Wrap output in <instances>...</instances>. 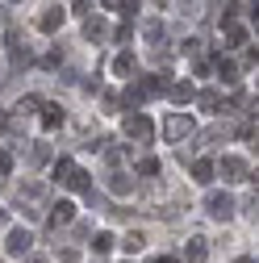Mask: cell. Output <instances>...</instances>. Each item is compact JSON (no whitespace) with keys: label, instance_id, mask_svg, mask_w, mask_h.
Wrapping results in <instances>:
<instances>
[{"label":"cell","instance_id":"ac0fdd59","mask_svg":"<svg viewBox=\"0 0 259 263\" xmlns=\"http://www.w3.org/2000/svg\"><path fill=\"white\" fill-rule=\"evenodd\" d=\"M134 67H138V63H134V54H130V50H121V54L113 59V71H117V76H130Z\"/></svg>","mask_w":259,"mask_h":263},{"label":"cell","instance_id":"cb8c5ba5","mask_svg":"<svg viewBox=\"0 0 259 263\" xmlns=\"http://www.w3.org/2000/svg\"><path fill=\"white\" fill-rule=\"evenodd\" d=\"M113 242H117V238L109 234V230H101V234H96V238H92V247H96V251H101V255H105V251H113Z\"/></svg>","mask_w":259,"mask_h":263},{"label":"cell","instance_id":"5bb4252c","mask_svg":"<svg viewBox=\"0 0 259 263\" xmlns=\"http://www.w3.org/2000/svg\"><path fill=\"white\" fill-rule=\"evenodd\" d=\"M109 188L121 196V192H134V180H130L125 172H109Z\"/></svg>","mask_w":259,"mask_h":263},{"label":"cell","instance_id":"4fadbf2b","mask_svg":"<svg viewBox=\"0 0 259 263\" xmlns=\"http://www.w3.org/2000/svg\"><path fill=\"white\" fill-rule=\"evenodd\" d=\"M217 76H221L226 84H238V63H234V59H226V54H221V59H217Z\"/></svg>","mask_w":259,"mask_h":263},{"label":"cell","instance_id":"2e32d148","mask_svg":"<svg viewBox=\"0 0 259 263\" xmlns=\"http://www.w3.org/2000/svg\"><path fill=\"white\" fill-rule=\"evenodd\" d=\"M168 96H172L176 105H188V101H192L197 92H192V84H184V80H180V84H172V92H168Z\"/></svg>","mask_w":259,"mask_h":263},{"label":"cell","instance_id":"7a4b0ae2","mask_svg":"<svg viewBox=\"0 0 259 263\" xmlns=\"http://www.w3.org/2000/svg\"><path fill=\"white\" fill-rule=\"evenodd\" d=\"M125 138L151 142V138H155V121H151L146 113H130V117H125Z\"/></svg>","mask_w":259,"mask_h":263},{"label":"cell","instance_id":"d4e9b609","mask_svg":"<svg viewBox=\"0 0 259 263\" xmlns=\"http://www.w3.org/2000/svg\"><path fill=\"white\" fill-rule=\"evenodd\" d=\"M71 172H76V163H71V159H59V163H54V180H59V184L67 180Z\"/></svg>","mask_w":259,"mask_h":263},{"label":"cell","instance_id":"44dd1931","mask_svg":"<svg viewBox=\"0 0 259 263\" xmlns=\"http://www.w3.org/2000/svg\"><path fill=\"white\" fill-rule=\"evenodd\" d=\"M197 101H201V109L217 113V109H221V92H213V88H209V92H201V96H197Z\"/></svg>","mask_w":259,"mask_h":263},{"label":"cell","instance_id":"f1b7e54d","mask_svg":"<svg viewBox=\"0 0 259 263\" xmlns=\"http://www.w3.org/2000/svg\"><path fill=\"white\" fill-rule=\"evenodd\" d=\"M71 9H76L80 17H88V13H92V0H76V5H71Z\"/></svg>","mask_w":259,"mask_h":263},{"label":"cell","instance_id":"8992f818","mask_svg":"<svg viewBox=\"0 0 259 263\" xmlns=\"http://www.w3.org/2000/svg\"><path fill=\"white\" fill-rule=\"evenodd\" d=\"M76 221V205L71 201H59V205H50V230H59V226H71Z\"/></svg>","mask_w":259,"mask_h":263},{"label":"cell","instance_id":"52a82bcc","mask_svg":"<svg viewBox=\"0 0 259 263\" xmlns=\"http://www.w3.org/2000/svg\"><path fill=\"white\" fill-rule=\"evenodd\" d=\"M142 84H146V92H151V96H163V92H172V76H168V71L142 76Z\"/></svg>","mask_w":259,"mask_h":263},{"label":"cell","instance_id":"4dcf8cb0","mask_svg":"<svg viewBox=\"0 0 259 263\" xmlns=\"http://www.w3.org/2000/svg\"><path fill=\"white\" fill-rule=\"evenodd\" d=\"M247 180H251V184H255V201H259V172H251V176H247Z\"/></svg>","mask_w":259,"mask_h":263},{"label":"cell","instance_id":"8fae6325","mask_svg":"<svg viewBox=\"0 0 259 263\" xmlns=\"http://www.w3.org/2000/svg\"><path fill=\"white\" fill-rule=\"evenodd\" d=\"M184 259H188V263H205V259H209V247H205V238H192V242L184 247Z\"/></svg>","mask_w":259,"mask_h":263},{"label":"cell","instance_id":"7c38bea8","mask_svg":"<svg viewBox=\"0 0 259 263\" xmlns=\"http://www.w3.org/2000/svg\"><path fill=\"white\" fill-rule=\"evenodd\" d=\"M84 38H88V42H92V38H109V25H105L101 17H88V21H84Z\"/></svg>","mask_w":259,"mask_h":263},{"label":"cell","instance_id":"5b68a950","mask_svg":"<svg viewBox=\"0 0 259 263\" xmlns=\"http://www.w3.org/2000/svg\"><path fill=\"white\" fill-rule=\"evenodd\" d=\"M5 247H9V255H29L34 251V234H29V230H9V238H5Z\"/></svg>","mask_w":259,"mask_h":263},{"label":"cell","instance_id":"9a60e30c","mask_svg":"<svg viewBox=\"0 0 259 263\" xmlns=\"http://www.w3.org/2000/svg\"><path fill=\"white\" fill-rule=\"evenodd\" d=\"M192 180H197V184H209V180H213V163H209V159H197V163H192Z\"/></svg>","mask_w":259,"mask_h":263},{"label":"cell","instance_id":"4316f807","mask_svg":"<svg viewBox=\"0 0 259 263\" xmlns=\"http://www.w3.org/2000/svg\"><path fill=\"white\" fill-rule=\"evenodd\" d=\"M9 172H13V155L0 151V176H9Z\"/></svg>","mask_w":259,"mask_h":263},{"label":"cell","instance_id":"7402d4cb","mask_svg":"<svg viewBox=\"0 0 259 263\" xmlns=\"http://www.w3.org/2000/svg\"><path fill=\"white\" fill-rule=\"evenodd\" d=\"M138 176H159V172H163V167H159V159L155 155H146V159H138V167H134Z\"/></svg>","mask_w":259,"mask_h":263},{"label":"cell","instance_id":"d590c367","mask_svg":"<svg viewBox=\"0 0 259 263\" xmlns=\"http://www.w3.org/2000/svg\"><path fill=\"white\" fill-rule=\"evenodd\" d=\"M238 263H255V259H238Z\"/></svg>","mask_w":259,"mask_h":263},{"label":"cell","instance_id":"d6a6232c","mask_svg":"<svg viewBox=\"0 0 259 263\" xmlns=\"http://www.w3.org/2000/svg\"><path fill=\"white\" fill-rule=\"evenodd\" d=\"M101 5H105V9H121V0H101Z\"/></svg>","mask_w":259,"mask_h":263},{"label":"cell","instance_id":"d6986e66","mask_svg":"<svg viewBox=\"0 0 259 263\" xmlns=\"http://www.w3.org/2000/svg\"><path fill=\"white\" fill-rule=\"evenodd\" d=\"M42 125H46V129L63 125V109H59V105H42Z\"/></svg>","mask_w":259,"mask_h":263},{"label":"cell","instance_id":"83f0119b","mask_svg":"<svg viewBox=\"0 0 259 263\" xmlns=\"http://www.w3.org/2000/svg\"><path fill=\"white\" fill-rule=\"evenodd\" d=\"M34 109H38V96H25V101L17 105V113H34Z\"/></svg>","mask_w":259,"mask_h":263},{"label":"cell","instance_id":"484cf974","mask_svg":"<svg viewBox=\"0 0 259 263\" xmlns=\"http://www.w3.org/2000/svg\"><path fill=\"white\" fill-rule=\"evenodd\" d=\"M29 159H34V163H46V159H50V146H46V142H38L34 151H29Z\"/></svg>","mask_w":259,"mask_h":263},{"label":"cell","instance_id":"f546056e","mask_svg":"<svg viewBox=\"0 0 259 263\" xmlns=\"http://www.w3.org/2000/svg\"><path fill=\"white\" fill-rule=\"evenodd\" d=\"M59 263H80V251H71V247H67V251L59 255Z\"/></svg>","mask_w":259,"mask_h":263},{"label":"cell","instance_id":"74e56055","mask_svg":"<svg viewBox=\"0 0 259 263\" xmlns=\"http://www.w3.org/2000/svg\"><path fill=\"white\" fill-rule=\"evenodd\" d=\"M9 5H17V0H9Z\"/></svg>","mask_w":259,"mask_h":263},{"label":"cell","instance_id":"9c48e42d","mask_svg":"<svg viewBox=\"0 0 259 263\" xmlns=\"http://www.w3.org/2000/svg\"><path fill=\"white\" fill-rule=\"evenodd\" d=\"M221 34H226V46H243V42H247V25H238V21H221Z\"/></svg>","mask_w":259,"mask_h":263},{"label":"cell","instance_id":"277c9868","mask_svg":"<svg viewBox=\"0 0 259 263\" xmlns=\"http://www.w3.org/2000/svg\"><path fill=\"white\" fill-rule=\"evenodd\" d=\"M217 172H221V180H226V184H238V180H247V176H251V172H247V163H243L238 155H226V159L217 163Z\"/></svg>","mask_w":259,"mask_h":263},{"label":"cell","instance_id":"ba28073f","mask_svg":"<svg viewBox=\"0 0 259 263\" xmlns=\"http://www.w3.org/2000/svg\"><path fill=\"white\" fill-rule=\"evenodd\" d=\"M63 21H67L63 9H46V13L38 17V29H42V34H54V29H63Z\"/></svg>","mask_w":259,"mask_h":263},{"label":"cell","instance_id":"e0dca14e","mask_svg":"<svg viewBox=\"0 0 259 263\" xmlns=\"http://www.w3.org/2000/svg\"><path fill=\"white\" fill-rule=\"evenodd\" d=\"M163 34H168V29L159 25V21H146V25H142V38H146L151 46H159V42H163Z\"/></svg>","mask_w":259,"mask_h":263},{"label":"cell","instance_id":"8d00e7d4","mask_svg":"<svg viewBox=\"0 0 259 263\" xmlns=\"http://www.w3.org/2000/svg\"><path fill=\"white\" fill-rule=\"evenodd\" d=\"M155 5H168V0H155Z\"/></svg>","mask_w":259,"mask_h":263},{"label":"cell","instance_id":"6da1fadb","mask_svg":"<svg viewBox=\"0 0 259 263\" xmlns=\"http://www.w3.org/2000/svg\"><path fill=\"white\" fill-rule=\"evenodd\" d=\"M192 129H197V121H192L188 113H172L163 121V138L168 142H184V138H192Z\"/></svg>","mask_w":259,"mask_h":263},{"label":"cell","instance_id":"ffe728a7","mask_svg":"<svg viewBox=\"0 0 259 263\" xmlns=\"http://www.w3.org/2000/svg\"><path fill=\"white\" fill-rule=\"evenodd\" d=\"M146 96H151V92H146V84L138 80V84H130V88H125V105H138V101H146Z\"/></svg>","mask_w":259,"mask_h":263},{"label":"cell","instance_id":"1f68e13d","mask_svg":"<svg viewBox=\"0 0 259 263\" xmlns=\"http://www.w3.org/2000/svg\"><path fill=\"white\" fill-rule=\"evenodd\" d=\"M151 263H176V259H172V255H155Z\"/></svg>","mask_w":259,"mask_h":263},{"label":"cell","instance_id":"e575fe53","mask_svg":"<svg viewBox=\"0 0 259 263\" xmlns=\"http://www.w3.org/2000/svg\"><path fill=\"white\" fill-rule=\"evenodd\" d=\"M0 226H5V209H0Z\"/></svg>","mask_w":259,"mask_h":263},{"label":"cell","instance_id":"836d02e7","mask_svg":"<svg viewBox=\"0 0 259 263\" xmlns=\"http://www.w3.org/2000/svg\"><path fill=\"white\" fill-rule=\"evenodd\" d=\"M5 129H9V117H5V113H0V134H5Z\"/></svg>","mask_w":259,"mask_h":263},{"label":"cell","instance_id":"30bf717a","mask_svg":"<svg viewBox=\"0 0 259 263\" xmlns=\"http://www.w3.org/2000/svg\"><path fill=\"white\" fill-rule=\"evenodd\" d=\"M63 184H67L71 192H92V176H88L84 167H76V172H71L67 180H63Z\"/></svg>","mask_w":259,"mask_h":263},{"label":"cell","instance_id":"3957f363","mask_svg":"<svg viewBox=\"0 0 259 263\" xmlns=\"http://www.w3.org/2000/svg\"><path fill=\"white\" fill-rule=\"evenodd\" d=\"M205 209H209L213 221H230V217H234V196H230V192H209Z\"/></svg>","mask_w":259,"mask_h":263},{"label":"cell","instance_id":"603a6c76","mask_svg":"<svg viewBox=\"0 0 259 263\" xmlns=\"http://www.w3.org/2000/svg\"><path fill=\"white\" fill-rule=\"evenodd\" d=\"M121 247H125V251H130V255H138V251H142V247H146V238H142V234H138V230H130V234H125V242H121Z\"/></svg>","mask_w":259,"mask_h":263}]
</instances>
